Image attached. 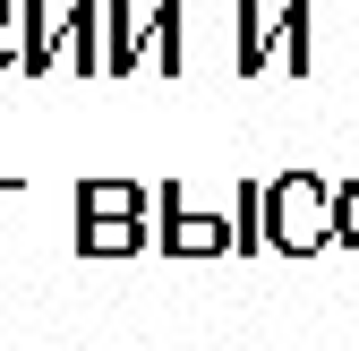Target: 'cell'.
Masks as SVG:
<instances>
[{"mask_svg": "<svg viewBox=\"0 0 359 351\" xmlns=\"http://www.w3.org/2000/svg\"><path fill=\"white\" fill-rule=\"evenodd\" d=\"M334 180L317 163H291L283 180H265V232H274V249L283 257H317V249H334Z\"/></svg>", "mask_w": 359, "mask_h": 351, "instance_id": "1", "label": "cell"}, {"mask_svg": "<svg viewBox=\"0 0 359 351\" xmlns=\"http://www.w3.org/2000/svg\"><path fill=\"white\" fill-rule=\"evenodd\" d=\"M240 249V223L231 214H197L189 189L163 180V257H231Z\"/></svg>", "mask_w": 359, "mask_h": 351, "instance_id": "2", "label": "cell"}, {"mask_svg": "<svg viewBox=\"0 0 359 351\" xmlns=\"http://www.w3.org/2000/svg\"><path fill=\"white\" fill-rule=\"evenodd\" d=\"M274 52H283V9L240 0V9H231V69H240V77H265Z\"/></svg>", "mask_w": 359, "mask_h": 351, "instance_id": "3", "label": "cell"}, {"mask_svg": "<svg viewBox=\"0 0 359 351\" xmlns=\"http://www.w3.org/2000/svg\"><path fill=\"white\" fill-rule=\"evenodd\" d=\"M154 52V9H137V0H111V34H103V77H128Z\"/></svg>", "mask_w": 359, "mask_h": 351, "instance_id": "4", "label": "cell"}, {"mask_svg": "<svg viewBox=\"0 0 359 351\" xmlns=\"http://www.w3.org/2000/svg\"><path fill=\"white\" fill-rule=\"evenodd\" d=\"M154 232H146V214H86L77 223V257H137Z\"/></svg>", "mask_w": 359, "mask_h": 351, "instance_id": "5", "label": "cell"}, {"mask_svg": "<svg viewBox=\"0 0 359 351\" xmlns=\"http://www.w3.org/2000/svg\"><path fill=\"white\" fill-rule=\"evenodd\" d=\"M26 77H52L60 60H69V18L60 9H43V0H26Z\"/></svg>", "mask_w": 359, "mask_h": 351, "instance_id": "6", "label": "cell"}, {"mask_svg": "<svg viewBox=\"0 0 359 351\" xmlns=\"http://www.w3.org/2000/svg\"><path fill=\"white\" fill-rule=\"evenodd\" d=\"M103 34H111V0H77L69 9V69L103 77Z\"/></svg>", "mask_w": 359, "mask_h": 351, "instance_id": "7", "label": "cell"}, {"mask_svg": "<svg viewBox=\"0 0 359 351\" xmlns=\"http://www.w3.org/2000/svg\"><path fill=\"white\" fill-rule=\"evenodd\" d=\"M291 77H308V60H317V9L308 0H283V52H274Z\"/></svg>", "mask_w": 359, "mask_h": 351, "instance_id": "8", "label": "cell"}, {"mask_svg": "<svg viewBox=\"0 0 359 351\" xmlns=\"http://www.w3.org/2000/svg\"><path fill=\"white\" fill-rule=\"evenodd\" d=\"M154 197L137 189V180H86L77 189V223H86V214H146Z\"/></svg>", "mask_w": 359, "mask_h": 351, "instance_id": "9", "label": "cell"}, {"mask_svg": "<svg viewBox=\"0 0 359 351\" xmlns=\"http://www.w3.org/2000/svg\"><path fill=\"white\" fill-rule=\"evenodd\" d=\"M240 257H257V249H274V232H265V180H240Z\"/></svg>", "mask_w": 359, "mask_h": 351, "instance_id": "10", "label": "cell"}, {"mask_svg": "<svg viewBox=\"0 0 359 351\" xmlns=\"http://www.w3.org/2000/svg\"><path fill=\"white\" fill-rule=\"evenodd\" d=\"M26 69V18H18V0H0V77Z\"/></svg>", "mask_w": 359, "mask_h": 351, "instance_id": "11", "label": "cell"}, {"mask_svg": "<svg viewBox=\"0 0 359 351\" xmlns=\"http://www.w3.org/2000/svg\"><path fill=\"white\" fill-rule=\"evenodd\" d=\"M334 240L359 257V171H351V180H342V197H334Z\"/></svg>", "mask_w": 359, "mask_h": 351, "instance_id": "12", "label": "cell"}, {"mask_svg": "<svg viewBox=\"0 0 359 351\" xmlns=\"http://www.w3.org/2000/svg\"><path fill=\"white\" fill-rule=\"evenodd\" d=\"M154 60H163V69H180V9H171V0L154 9Z\"/></svg>", "mask_w": 359, "mask_h": 351, "instance_id": "13", "label": "cell"}, {"mask_svg": "<svg viewBox=\"0 0 359 351\" xmlns=\"http://www.w3.org/2000/svg\"><path fill=\"white\" fill-rule=\"evenodd\" d=\"M18 189L26 180H0V249H9V206H18Z\"/></svg>", "mask_w": 359, "mask_h": 351, "instance_id": "14", "label": "cell"}]
</instances>
